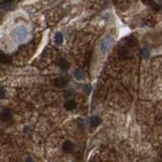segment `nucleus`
<instances>
[{
    "mask_svg": "<svg viewBox=\"0 0 162 162\" xmlns=\"http://www.w3.org/2000/svg\"><path fill=\"white\" fill-rule=\"evenodd\" d=\"M27 30L24 27L19 25V27H16L13 30V38L16 41H18V42L24 41L27 38Z\"/></svg>",
    "mask_w": 162,
    "mask_h": 162,
    "instance_id": "1",
    "label": "nucleus"
},
{
    "mask_svg": "<svg viewBox=\"0 0 162 162\" xmlns=\"http://www.w3.org/2000/svg\"><path fill=\"white\" fill-rule=\"evenodd\" d=\"M115 40L112 36H107L104 40L101 41V44H100V50H101L102 53H107L112 49V47L114 46Z\"/></svg>",
    "mask_w": 162,
    "mask_h": 162,
    "instance_id": "2",
    "label": "nucleus"
},
{
    "mask_svg": "<svg viewBox=\"0 0 162 162\" xmlns=\"http://www.w3.org/2000/svg\"><path fill=\"white\" fill-rule=\"evenodd\" d=\"M54 83H55V86L58 87V88H63L68 83V78L67 77H59V78H56L54 80Z\"/></svg>",
    "mask_w": 162,
    "mask_h": 162,
    "instance_id": "3",
    "label": "nucleus"
},
{
    "mask_svg": "<svg viewBox=\"0 0 162 162\" xmlns=\"http://www.w3.org/2000/svg\"><path fill=\"white\" fill-rule=\"evenodd\" d=\"M62 148H63V151L65 153H71L74 149V146L70 141H65L62 145Z\"/></svg>",
    "mask_w": 162,
    "mask_h": 162,
    "instance_id": "4",
    "label": "nucleus"
},
{
    "mask_svg": "<svg viewBox=\"0 0 162 162\" xmlns=\"http://www.w3.org/2000/svg\"><path fill=\"white\" fill-rule=\"evenodd\" d=\"M11 118H12V114H11V110H10V109H4L3 112H2L1 119L3 121H5V122H8V121L11 120Z\"/></svg>",
    "mask_w": 162,
    "mask_h": 162,
    "instance_id": "5",
    "label": "nucleus"
},
{
    "mask_svg": "<svg viewBox=\"0 0 162 162\" xmlns=\"http://www.w3.org/2000/svg\"><path fill=\"white\" fill-rule=\"evenodd\" d=\"M64 107H65L67 110H73V109H75V107H76L75 100H73V99L67 100L65 104H64Z\"/></svg>",
    "mask_w": 162,
    "mask_h": 162,
    "instance_id": "6",
    "label": "nucleus"
},
{
    "mask_svg": "<svg viewBox=\"0 0 162 162\" xmlns=\"http://www.w3.org/2000/svg\"><path fill=\"white\" fill-rule=\"evenodd\" d=\"M74 77L77 79V80H83L84 78H85V73H84L83 70H81V69H77L74 72Z\"/></svg>",
    "mask_w": 162,
    "mask_h": 162,
    "instance_id": "7",
    "label": "nucleus"
},
{
    "mask_svg": "<svg viewBox=\"0 0 162 162\" xmlns=\"http://www.w3.org/2000/svg\"><path fill=\"white\" fill-rule=\"evenodd\" d=\"M100 123H101V120H100L99 117H97V115H94V117H92L90 119V125L91 127H97Z\"/></svg>",
    "mask_w": 162,
    "mask_h": 162,
    "instance_id": "8",
    "label": "nucleus"
},
{
    "mask_svg": "<svg viewBox=\"0 0 162 162\" xmlns=\"http://www.w3.org/2000/svg\"><path fill=\"white\" fill-rule=\"evenodd\" d=\"M55 42L57 45H61L63 43V35L61 33H57L55 36Z\"/></svg>",
    "mask_w": 162,
    "mask_h": 162,
    "instance_id": "9",
    "label": "nucleus"
},
{
    "mask_svg": "<svg viewBox=\"0 0 162 162\" xmlns=\"http://www.w3.org/2000/svg\"><path fill=\"white\" fill-rule=\"evenodd\" d=\"M59 65H60V67L62 69H68V67H69L68 62H67L65 59H61V60L59 61Z\"/></svg>",
    "mask_w": 162,
    "mask_h": 162,
    "instance_id": "10",
    "label": "nucleus"
},
{
    "mask_svg": "<svg viewBox=\"0 0 162 162\" xmlns=\"http://www.w3.org/2000/svg\"><path fill=\"white\" fill-rule=\"evenodd\" d=\"M0 62L4 63V64H7V63L10 62V60L6 55H4V54H0Z\"/></svg>",
    "mask_w": 162,
    "mask_h": 162,
    "instance_id": "11",
    "label": "nucleus"
},
{
    "mask_svg": "<svg viewBox=\"0 0 162 162\" xmlns=\"http://www.w3.org/2000/svg\"><path fill=\"white\" fill-rule=\"evenodd\" d=\"M5 94H6L5 89L2 88V87H0V98H3V97H5Z\"/></svg>",
    "mask_w": 162,
    "mask_h": 162,
    "instance_id": "12",
    "label": "nucleus"
},
{
    "mask_svg": "<svg viewBox=\"0 0 162 162\" xmlns=\"http://www.w3.org/2000/svg\"><path fill=\"white\" fill-rule=\"evenodd\" d=\"M27 162H33V160L32 158H27Z\"/></svg>",
    "mask_w": 162,
    "mask_h": 162,
    "instance_id": "13",
    "label": "nucleus"
}]
</instances>
